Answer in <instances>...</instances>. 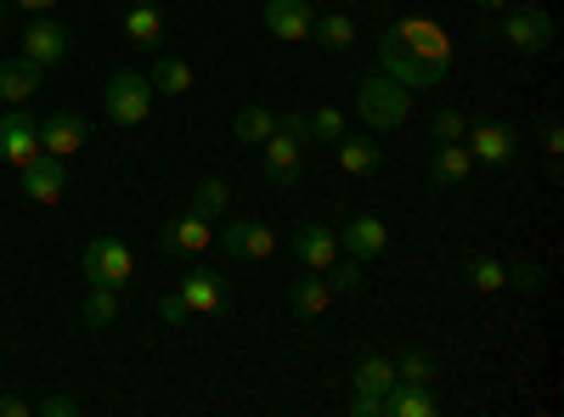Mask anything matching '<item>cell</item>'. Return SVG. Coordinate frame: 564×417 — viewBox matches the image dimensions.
<instances>
[{
	"mask_svg": "<svg viewBox=\"0 0 564 417\" xmlns=\"http://www.w3.org/2000/svg\"><path fill=\"white\" fill-rule=\"evenodd\" d=\"M186 209H198V215H226L231 209V187H226V175H204L198 180V187H193V204H186Z\"/></svg>",
	"mask_w": 564,
	"mask_h": 417,
	"instance_id": "29",
	"label": "cell"
},
{
	"mask_svg": "<svg viewBox=\"0 0 564 417\" xmlns=\"http://www.w3.org/2000/svg\"><path fill=\"white\" fill-rule=\"evenodd\" d=\"M508 283L520 288V294H536V283H542V271H536V265L525 260V265H513V271H508Z\"/></svg>",
	"mask_w": 564,
	"mask_h": 417,
	"instance_id": "36",
	"label": "cell"
},
{
	"mask_svg": "<svg viewBox=\"0 0 564 417\" xmlns=\"http://www.w3.org/2000/svg\"><path fill=\"white\" fill-rule=\"evenodd\" d=\"M384 249H390V226H384L379 215H350V220H345L339 254H350V260H379Z\"/></svg>",
	"mask_w": 564,
	"mask_h": 417,
	"instance_id": "14",
	"label": "cell"
},
{
	"mask_svg": "<svg viewBox=\"0 0 564 417\" xmlns=\"http://www.w3.org/2000/svg\"><path fill=\"white\" fill-rule=\"evenodd\" d=\"M68 52H74V40H68V29L57 23V18H34L29 29H23V57L45 74V68H57V63H68Z\"/></svg>",
	"mask_w": 564,
	"mask_h": 417,
	"instance_id": "10",
	"label": "cell"
},
{
	"mask_svg": "<svg viewBox=\"0 0 564 417\" xmlns=\"http://www.w3.org/2000/svg\"><path fill=\"white\" fill-rule=\"evenodd\" d=\"M215 249H220L226 260H271L276 231H271L265 220H226V226L215 231Z\"/></svg>",
	"mask_w": 564,
	"mask_h": 417,
	"instance_id": "7",
	"label": "cell"
},
{
	"mask_svg": "<svg viewBox=\"0 0 564 417\" xmlns=\"http://www.w3.org/2000/svg\"><path fill=\"white\" fill-rule=\"evenodd\" d=\"M260 23H265L271 40H289V45H294V40H311L316 12H311V0H265Z\"/></svg>",
	"mask_w": 564,
	"mask_h": 417,
	"instance_id": "15",
	"label": "cell"
},
{
	"mask_svg": "<svg viewBox=\"0 0 564 417\" xmlns=\"http://www.w3.org/2000/svg\"><path fill=\"white\" fill-rule=\"evenodd\" d=\"M0 417H34V400L29 395H0Z\"/></svg>",
	"mask_w": 564,
	"mask_h": 417,
	"instance_id": "39",
	"label": "cell"
},
{
	"mask_svg": "<svg viewBox=\"0 0 564 417\" xmlns=\"http://www.w3.org/2000/svg\"><path fill=\"white\" fill-rule=\"evenodd\" d=\"M164 249H170V254H204V249H215V220L198 215V209L170 215V220H164Z\"/></svg>",
	"mask_w": 564,
	"mask_h": 417,
	"instance_id": "13",
	"label": "cell"
},
{
	"mask_svg": "<svg viewBox=\"0 0 564 417\" xmlns=\"http://www.w3.org/2000/svg\"><path fill=\"white\" fill-rule=\"evenodd\" d=\"M305 147H311V124H305V113H282L276 130L260 142V175L271 180L276 193H289L294 180H300Z\"/></svg>",
	"mask_w": 564,
	"mask_h": 417,
	"instance_id": "2",
	"label": "cell"
},
{
	"mask_svg": "<svg viewBox=\"0 0 564 417\" xmlns=\"http://www.w3.org/2000/svg\"><path fill=\"white\" fill-rule=\"evenodd\" d=\"M18 7H23V12H52L57 0H18Z\"/></svg>",
	"mask_w": 564,
	"mask_h": 417,
	"instance_id": "41",
	"label": "cell"
},
{
	"mask_svg": "<svg viewBox=\"0 0 564 417\" xmlns=\"http://www.w3.org/2000/svg\"><path fill=\"white\" fill-rule=\"evenodd\" d=\"M79 271H85V283L124 288V283H130V271H135V254H130L119 238H90L85 254H79Z\"/></svg>",
	"mask_w": 564,
	"mask_h": 417,
	"instance_id": "5",
	"label": "cell"
},
{
	"mask_svg": "<svg viewBox=\"0 0 564 417\" xmlns=\"http://www.w3.org/2000/svg\"><path fill=\"white\" fill-rule=\"evenodd\" d=\"M334 164L350 175V180H361V175H372L384 164V153H379V142H372V135H339L334 142Z\"/></svg>",
	"mask_w": 564,
	"mask_h": 417,
	"instance_id": "21",
	"label": "cell"
},
{
	"mask_svg": "<svg viewBox=\"0 0 564 417\" xmlns=\"http://www.w3.org/2000/svg\"><path fill=\"white\" fill-rule=\"evenodd\" d=\"M175 294H181V305L193 310V316H220L231 305V283H226L220 271H186Z\"/></svg>",
	"mask_w": 564,
	"mask_h": 417,
	"instance_id": "12",
	"label": "cell"
},
{
	"mask_svg": "<svg viewBox=\"0 0 564 417\" xmlns=\"http://www.w3.org/2000/svg\"><path fill=\"white\" fill-rule=\"evenodd\" d=\"M395 378L430 384V378H435V355H430V350H401V355H395Z\"/></svg>",
	"mask_w": 564,
	"mask_h": 417,
	"instance_id": "32",
	"label": "cell"
},
{
	"mask_svg": "<svg viewBox=\"0 0 564 417\" xmlns=\"http://www.w3.org/2000/svg\"><path fill=\"white\" fill-rule=\"evenodd\" d=\"M34 90H40V68H34L29 57L0 63V108H29Z\"/></svg>",
	"mask_w": 564,
	"mask_h": 417,
	"instance_id": "20",
	"label": "cell"
},
{
	"mask_svg": "<svg viewBox=\"0 0 564 417\" xmlns=\"http://www.w3.org/2000/svg\"><path fill=\"white\" fill-rule=\"evenodd\" d=\"M468 283H475L480 294H502V288H508V265L491 260V254H480L475 265H468Z\"/></svg>",
	"mask_w": 564,
	"mask_h": 417,
	"instance_id": "31",
	"label": "cell"
},
{
	"mask_svg": "<svg viewBox=\"0 0 564 417\" xmlns=\"http://www.w3.org/2000/svg\"><path fill=\"white\" fill-rule=\"evenodd\" d=\"M113 316H119V294L102 288V283H90V294L79 305V321H85L90 333H102V328H113Z\"/></svg>",
	"mask_w": 564,
	"mask_h": 417,
	"instance_id": "28",
	"label": "cell"
},
{
	"mask_svg": "<svg viewBox=\"0 0 564 417\" xmlns=\"http://www.w3.org/2000/svg\"><path fill=\"white\" fill-rule=\"evenodd\" d=\"M34 130H40V153H52V158H63V164H68V158H74V153H79V147L90 142V124H85V119H79L74 108H57V113H45V119H40Z\"/></svg>",
	"mask_w": 564,
	"mask_h": 417,
	"instance_id": "8",
	"label": "cell"
},
{
	"mask_svg": "<svg viewBox=\"0 0 564 417\" xmlns=\"http://www.w3.org/2000/svg\"><path fill=\"white\" fill-rule=\"evenodd\" d=\"M350 384H356V395H384V389L395 384V355H367V361H356Z\"/></svg>",
	"mask_w": 564,
	"mask_h": 417,
	"instance_id": "27",
	"label": "cell"
},
{
	"mask_svg": "<svg viewBox=\"0 0 564 417\" xmlns=\"http://www.w3.org/2000/svg\"><path fill=\"white\" fill-rule=\"evenodd\" d=\"M497 34L513 45V52H547V40H553V18L542 7H502L497 12Z\"/></svg>",
	"mask_w": 564,
	"mask_h": 417,
	"instance_id": "6",
	"label": "cell"
},
{
	"mask_svg": "<svg viewBox=\"0 0 564 417\" xmlns=\"http://www.w3.org/2000/svg\"><path fill=\"white\" fill-rule=\"evenodd\" d=\"M23 175V193L34 198V204H45V209H52V204H63V193H68V164L63 158H52V153H40L29 169H18Z\"/></svg>",
	"mask_w": 564,
	"mask_h": 417,
	"instance_id": "16",
	"label": "cell"
},
{
	"mask_svg": "<svg viewBox=\"0 0 564 417\" xmlns=\"http://www.w3.org/2000/svg\"><path fill=\"white\" fill-rule=\"evenodd\" d=\"M475 7H480V12H491V18H497V12H502V7H513V0H475Z\"/></svg>",
	"mask_w": 564,
	"mask_h": 417,
	"instance_id": "42",
	"label": "cell"
},
{
	"mask_svg": "<svg viewBox=\"0 0 564 417\" xmlns=\"http://www.w3.org/2000/svg\"><path fill=\"white\" fill-rule=\"evenodd\" d=\"M193 63H181V57H159L153 63V74H148V85H153V97H186L193 90Z\"/></svg>",
	"mask_w": 564,
	"mask_h": 417,
	"instance_id": "26",
	"label": "cell"
},
{
	"mask_svg": "<svg viewBox=\"0 0 564 417\" xmlns=\"http://www.w3.org/2000/svg\"><path fill=\"white\" fill-rule=\"evenodd\" d=\"M339 7H345V0H339Z\"/></svg>",
	"mask_w": 564,
	"mask_h": 417,
	"instance_id": "45",
	"label": "cell"
},
{
	"mask_svg": "<svg viewBox=\"0 0 564 417\" xmlns=\"http://www.w3.org/2000/svg\"><path fill=\"white\" fill-rule=\"evenodd\" d=\"M102 108L119 130H135V124H148L153 113V85L148 74H135V68H113L108 85H102Z\"/></svg>",
	"mask_w": 564,
	"mask_h": 417,
	"instance_id": "4",
	"label": "cell"
},
{
	"mask_svg": "<svg viewBox=\"0 0 564 417\" xmlns=\"http://www.w3.org/2000/svg\"><path fill=\"white\" fill-rule=\"evenodd\" d=\"M305 124H311V142H327V147H334L339 142V135H345V108H311L305 113Z\"/></svg>",
	"mask_w": 564,
	"mask_h": 417,
	"instance_id": "30",
	"label": "cell"
},
{
	"mask_svg": "<svg viewBox=\"0 0 564 417\" xmlns=\"http://www.w3.org/2000/svg\"><path fill=\"white\" fill-rule=\"evenodd\" d=\"M542 147H547V158L558 164V153H564V124H558V119H547V124H542Z\"/></svg>",
	"mask_w": 564,
	"mask_h": 417,
	"instance_id": "37",
	"label": "cell"
},
{
	"mask_svg": "<svg viewBox=\"0 0 564 417\" xmlns=\"http://www.w3.org/2000/svg\"><path fill=\"white\" fill-rule=\"evenodd\" d=\"M475 175V158H468L463 142H435V158H430V180L435 187H463Z\"/></svg>",
	"mask_w": 564,
	"mask_h": 417,
	"instance_id": "22",
	"label": "cell"
},
{
	"mask_svg": "<svg viewBox=\"0 0 564 417\" xmlns=\"http://www.w3.org/2000/svg\"><path fill=\"white\" fill-rule=\"evenodd\" d=\"M379 74H390L406 90L446 85V74H452V34L435 18H423V12L395 18L379 34Z\"/></svg>",
	"mask_w": 564,
	"mask_h": 417,
	"instance_id": "1",
	"label": "cell"
},
{
	"mask_svg": "<svg viewBox=\"0 0 564 417\" xmlns=\"http://www.w3.org/2000/svg\"><path fill=\"white\" fill-rule=\"evenodd\" d=\"M350 411H356V417H384V395H356Z\"/></svg>",
	"mask_w": 564,
	"mask_h": 417,
	"instance_id": "40",
	"label": "cell"
},
{
	"mask_svg": "<svg viewBox=\"0 0 564 417\" xmlns=\"http://www.w3.org/2000/svg\"><path fill=\"white\" fill-rule=\"evenodd\" d=\"M74 411H79L74 395H45V400H34V417H74Z\"/></svg>",
	"mask_w": 564,
	"mask_h": 417,
	"instance_id": "35",
	"label": "cell"
},
{
	"mask_svg": "<svg viewBox=\"0 0 564 417\" xmlns=\"http://www.w3.org/2000/svg\"><path fill=\"white\" fill-rule=\"evenodd\" d=\"M276 119H282L276 108H265V102H243L238 113H231V135H238L243 147H260L265 135L276 130Z\"/></svg>",
	"mask_w": 564,
	"mask_h": 417,
	"instance_id": "24",
	"label": "cell"
},
{
	"mask_svg": "<svg viewBox=\"0 0 564 417\" xmlns=\"http://www.w3.org/2000/svg\"><path fill=\"white\" fill-rule=\"evenodd\" d=\"M124 40L141 45V52H153V45L164 40V12L153 7V0L148 7H124Z\"/></svg>",
	"mask_w": 564,
	"mask_h": 417,
	"instance_id": "25",
	"label": "cell"
},
{
	"mask_svg": "<svg viewBox=\"0 0 564 417\" xmlns=\"http://www.w3.org/2000/svg\"><path fill=\"white\" fill-rule=\"evenodd\" d=\"M159 316L170 321V328H181V321H186V316H193V310H186V305H181V294H164V299H159Z\"/></svg>",
	"mask_w": 564,
	"mask_h": 417,
	"instance_id": "38",
	"label": "cell"
},
{
	"mask_svg": "<svg viewBox=\"0 0 564 417\" xmlns=\"http://www.w3.org/2000/svg\"><path fill=\"white\" fill-rule=\"evenodd\" d=\"M311 40L322 45V52H350L356 45V18L345 12V7H334V12H316V23H311Z\"/></svg>",
	"mask_w": 564,
	"mask_h": 417,
	"instance_id": "23",
	"label": "cell"
},
{
	"mask_svg": "<svg viewBox=\"0 0 564 417\" xmlns=\"http://www.w3.org/2000/svg\"><path fill=\"white\" fill-rule=\"evenodd\" d=\"M463 147H468V158H475V164L502 169V164H513V153H520V135H513L508 124H497V119H480V124H468Z\"/></svg>",
	"mask_w": 564,
	"mask_h": 417,
	"instance_id": "9",
	"label": "cell"
},
{
	"mask_svg": "<svg viewBox=\"0 0 564 417\" xmlns=\"http://www.w3.org/2000/svg\"><path fill=\"white\" fill-rule=\"evenodd\" d=\"M356 119L372 124V130H401L412 119V90L395 85L390 74H367L361 90H356Z\"/></svg>",
	"mask_w": 564,
	"mask_h": 417,
	"instance_id": "3",
	"label": "cell"
},
{
	"mask_svg": "<svg viewBox=\"0 0 564 417\" xmlns=\"http://www.w3.org/2000/svg\"><path fill=\"white\" fill-rule=\"evenodd\" d=\"M435 411H441V400H435L430 384L395 378V384L384 389V417H435Z\"/></svg>",
	"mask_w": 564,
	"mask_h": 417,
	"instance_id": "18",
	"label": "cell"
},
{
	"mask_svg": "<svg viewBox=\"0 0 564 417\" xmlns=\"http://www.w3.org/2000/svg\"><path fill=\"white\" fill-rule=\"evenodd\" d=\"M0 29H7V12H0Z\"/></svg>",
	"mask_w": 564,
	"mask_h": 417,
	"instance_id": "44",
	"label": "cell"
},
{
	"mask_svg": "<svg viewBox=\"0 0 564 417\" xmlns=\"http://www.w3.org/2000/svg\"><path fill=\"white\" fill-rule=\"evenodd\" d=\"M294 254H300L305 271H327L339 260V231H327L322 220H300L294 226Z\"/></svg>",
	"mask_w": 564,
	"mask_h": 417,
	"instance_id": "17",
	"label": "cell"
},
{
	"mask_svg": "<svg viewBox=\"0 0 564 417\" xmlns=\"http://www.w3.org/2000/svg\"><path fill=\"white\" fill-rule=\"evenodd\" d=\"M124 7H148V0H124Z\"/></svg>",
	"mask_w": 564,
	"mask_h": 417,
	"instance_id": "43",
	"label": "cell"
},
{
	"mask_svg": "<svg viewBox=\"0 0 564 417\" xmlns=\"http://www.w3.org/2000/svg\"><path fill=\"white\" fill-rule=\"evenodd\" d=\"M327 271H334V294H356V288H361V260L339 254V260L327 265Z\"/></svg>",
	"mask_w": 564,
	"mask_h": 417,
	"instance_id": "34",
	"label": "cell"
},
{
	"mask_svg": "<svg viewBox=\"0 0 564 417\" xmlns=\"http://www.w3.org/2000/svg\"><path fill=\"white\" fill-rule=\"evenodd\" d=\"M430 135H435V142H463V135H468V119H463L457 108H435Z\"/></svg>",
	"mask_w": 564,
	"mask_h": 417,
	"instance_id": "33",
	"label": "cell"
},
{
	"mask_svg": "<svg viewBox=\"0 0 564 417\" xmlns=\"http://www.w3.org/2000/svg\"><path fill=\"white\" fill-rule=\"evenodd\" d=\"M327 305H334V283H327V271H305L300 283L289 288V310H294L300 321L327 316Z\"/></svg>",
	"mask_w": 564,
	"mask_h": 417,
	"instance_id": "19",
	"label": "cell"
},
{
	"mask_svg": "<svg viewBox=\"0 0 564 417\" xmlns=\"http://www.w3.org/2000/svg\"><path fill=\"white\" fill-rule=\"evenodd\" d=\"M0 158L12 169H29L40 158V130L23 108H0Z\"/></svg>",
	"mask_w": 564,
	"mask_h": 417,
	"instance_id": "11",
	"label": "cell"
}]
</instances>
